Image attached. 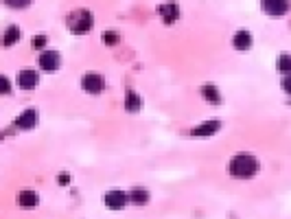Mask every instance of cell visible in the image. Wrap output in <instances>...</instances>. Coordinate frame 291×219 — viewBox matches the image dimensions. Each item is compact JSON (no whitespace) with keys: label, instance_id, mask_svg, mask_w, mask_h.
I'll return each mask as SVG.
<instances>
[{"label":"cell","instance_id":"obj_5","mask_svg":"<svg viewBox=\"0 0 291 219\" xmlns=\"http://www.w3.org/2000/svg\"><path fill=\"white\" fill-rule=\"evenodd\" d=\"M263 9L270 15H283L289 11V2L287 0H265V2H263Z\"/></svg>","mask_w":291,"mask_h":219},{"label":"cell","instance_id":"obj_18","mask_svg":"<svg viewBox=\"0 0 291 219\" xmlns=\"http://www.w3.org/2000/svg\"><path fill=\"white\" fill-rule=\"evenodd\" d=\"M0 90H2L4 95H7V92L11 90V86H9V79H7V77H0Z\"/></svg>","mask_w":291,"mask_h":219},{"label":"cell","instance_id":"obj_17","mask_svg":"<svg viewBox=\"0 0 291 219\" xmlns=\"http://www.w3.org/2000/svg\"><path fill=\"white\" fill-rule=\"evenodd\" d=\"M276 66H278V70H283V73H289L291 70V55H281Z\"/></svg>","mask_w":291,"mask_h":219},{"label":"cell","instance_id":"obj_12","mask_svg":"<svg viewBox=\"0 0 291 219\" xmlns=\"http://www.w3.org/2000/svg\"><path fill=\"white\" fill-rule=\"evenodd\" d=\"M201 95H204L206 101H210L212 106H219L221 103V97H219V90L212 84H206L204 88H201Z\"/></svg>","mask_w":291,"mask_h":219},{"label":"cell","instance_id":"obj_20","mask_svg":"<svg viewBox=\"0 0 291 219\" xmlns=\"http://www.w3.org/2000/svg\"><path fill=\"white\" fill-rule=\"evenodd\" d=\"M283 88H285V92H289V95H291V75H287L283 79Z\"/></svg>","mask_w":291,"mask_h":219},{"label":"cell","instance_id":"obj_15","mask_svg":"<svg viewBox=\"0 0 291 219\" xmlns=\"http://www.w3.org/2000/svg\"><path fill=\"white\" fill-rule=\"evenodd\" d=\"M18 40H20V29H18V26H9V29L4 31L2 44H4V46H11V44H15Z\"/></svg>","mask_w":291,"mask_h":219},{"label":"cell","instance_id":"obj_2","mask_svg":"<svg viewBox=\"0 0 291 219\" xmlns=\"http://www.w3.org/2000/svg\"><path fill=\"white\" fill-rule=\"evenodd\" d=\"M70 29H73V33H77V35H81V33H88L92 26V13L90 11H75L73 15H70L68 20Z\"/></svg>","mask_w":291,"mask_h":219},{"label":"cell","instance_id":"obj_14","mask_svg":"<svg viewBox=\"0 0 291 219\" xmlns=\"http://www.w3.org/2000/svg\"><path fill=\"white\" fill-rule=\"evenodd\" d=\"M125 108H127V112H138L140 110V97L134 90H127V95H125Z\"/></svg>","mask_w":291,"mask_h":219},{"label":"cell","instance_id":"obj_1","mask_svg":"<svg viewBox=\"0 0 291 219\" xmlns=\"http://www.w3.org/2000/svg\"><path fill=\"white\" fill-rule=\"evenodd\" d=\"M259 164H256V158L250 156V153H239L230 160V173L234 178H252L256 173Z\"/></svg>","mask_w":291,"mask_h":219},{"label":"cell","instance_id":"obj_6","mask_svg":"<svg viewBox=\"0 0 291 219\" xmlns=\"http://www.w3.org/2000/svg\"><path fill=\"white\" fill-rule=\"evenodd\" d=\"M221 127V123L219 120H206V123H201L199 127H195L191 131V136H197V138H206V136H212L215 131Z\"/></svg>","mask_w":291,"mask_h":219},{"label":"cell","instance_id":"obj_9","mask_svg":"<svg viewBox=\"0 0 291 219\" xmlns=\"http://www.w3.org/2000/svg\"><path fill=\"white\" fill-rule=\"evenodd\" d=\"M37 81H40V77H37L35 70H22L20 77H18V84H20V88H24V90L35 88Z\"/></svg>","mask_w":291,"mask_h":219},{"label":"cell","instance_id":"obj_4","mask_svg":"<svg viewBox=\"0 0 291 219\" xmlns=\"http://www.w3.org/2000/svg\"><path fill=\"white\" fill-rule=\"evenodd\" d=\"M40 66L44 70H48V73L57 70L59 68V53L57 51H44L40 55Z\"/></svg>","mask_w":291,"mask_h":219},{"label":"cell","instance_id":"obj_10","mask_svg":"<svg viewBox=\"0 0 291 219\" xmlns=\"http://www.w3.org/2000/svg\"><path fill=\"white\" fill-rule=\"evenodd\" d=\"M37 193L35 191H31V189H24V191H20V206L22 208H35L37 206Z\"/></svg>","mask_w":291,"mask_h":219},{"label":"cell","instance_id":"obj_3","mask_svg":"<svg viewBox=\"0 0 291 219\" xmlns=\"http://www.w3.org/2000/svg\"><path fill=\"white\" fill-rule=\"evenodd\" d=\"M81 86H84L86 92L98 95V92L103 90V77L97 73H88V75H84V79H81Z\"/></svg>","mask_w":291,"mask_h":219},{"label":"cell","instance_id":"obj_21","mask_svg":"<svg viewBox=\"0 0 291 219\" xmlns=\"http://www.w3.org/2000/svg\"><path fill=\"white\" fill-rule=\"evenodd\" d=\"M9 4L11 7H26L29 2H26V0H15V2H9Z\"/></svg>","mask_w":291,"mask_h":219},{"label":"cell","instance_id":"obj_11","mask_svg":"<svg viewBox=\"0 0 291 219\" xmlns=\"http://www.w3.org/2000/svg\"><path fill=\"white\" fill-rule=\"evenodd\" d=\"M160 13H162V20L167 22V24H171V22L178 20V15H180V7L178 4H162L160 7Z\"/></svg>","mask_w":291,"mask_h":219},{"label":"cell","instance_id":"obj_7","mask_svg":"<svg viewBox=\"0 0 291 219\" xmlns=\"http://www.w3.org/2000/svg\"><path fill=\"white\" fill-rule=\"evenodd\" d=\"M35 123H37V110H24V112L15 118V125H18L20 129H31V127H35Z\"/></svg>","mask_w":291,"mask_h":219},{"label":"cell","instance_id":"obj_8","mask_svg":"<svg viewBox=\"0 0 291 219\" xmlns=\"http://www.w3.org/2000/svg\"><path fill=\"white\" fill-rule=\"evenodd\" d=\"M125 202H127V195H125L123 191H109L105 195V204H107V208H112V211H120V208L125 206Z\"/></svg>","mask_w":291,"mask_h":219},{"label":"cell","instance_id":"obj_16","mask_svg":"<svg viewBox=\"0 0 291 219\" xmlns=\"http://www.w3.org/2000/svg\"><path fill=\"white\" fill-rule=\"evenodd\" d=\"M129 197L136 202V204H145V202L149 200V193H147L145 189H134V191L129 193Z\"/></svg>","mask_w":291,"mask_h":219},{"label":"cell","instance_id":"obj_13","mask_svg":"<svg viewBox=\"0 0 291 219\" xmlns=\"http://www.w3.org/2000/svg\"><path fill=\"white\" fill-rule=\"evenodd\" d=\"M234 48H241V51H245V48L252 46V35L248 31H239L237 35H234Z\"/></svg>","mask_w":291,"mask_h":219},{"label":"cell","instance_id":"obj_19","mask_svg":"<svg viewBox=\"0 0 291 219\" xmlns=\"http://www.w3.org/2000/svg\"><path fill=\"white\" fill-rule=\"evenodd\" d=\"M44 44H46V37H44V35H37V37H33V46H35V48H42Z\"/></svg>","mask_w":291,"mask_h":219}]
</instances>
